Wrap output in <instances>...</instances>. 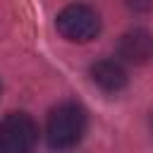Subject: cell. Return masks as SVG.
<instances>
[{"label":"cell","mask_w":153,"mask_h":153,"mask_svg":"<svg viewBox=\"0 0 153 153\" xmlns=\"http://www.w3.org/2000/svg\"><path fill=\"white\" fill-rule=\"evenodd\" d=\"M91 79L105 93H117L127 86V72L117 60H98L91 65Z\"/></svg>","instance_id":"5"},{"label":"cell","mask_w":153,"mask_h":153,"mask_svg":"<svg viewBox=\"0 0 153 153\" xmlns=\"http://www.w3.org/2000/svg\"><path fill=\"white\" fill-rule=\"evenodd\" d=\"M86 134V112L76 103H60L50 110L45 122V139L48 146L55 151L74 148Z\"/></svg>","instance_id":"1"},{"label":"cell","mask_w":153,"mask_h":153,"mask_svg":"<svg viewBox=\"0 0 153 153\" xmlns=\"http://www.w3.org/2000/svg\"><path fill=\"white\" fill-rule=\"evenodd\" d=\"M38 141V127L26 112H10L0 122V153H31Z\"/></svg>","instance_id":"3"},{"label":"cell","mask_w":153,"mask_h":153,"mask_svg":"<svg viewBox=\"0 0 153 153\" xmlns=\"http://www.w3.org/2000/svg\"><path fill=\"white\" fill-rule=\"evenodd\" d=\"M117 53L122 60L134 62V65H143L153 57V33L146 29H131L120 38Z\"/></svg>","instance_id":"4"},{"label":"cell","mask_w":153,"mask_h":153,"mask_svg":"<svg viewBox=\"0 0 153 153\" xmlns=\"http://www.w3.org/2000/svg\"><path fill=\"white\" fill-rule=\"evenodd\" d=\"M55 26H57L62 38H67L72 43H86V41L98 36L100 17L93 7L84 5V2H74V5H67L57 14Z\"/></svg>","instance_id":"2"}]
</instances>
